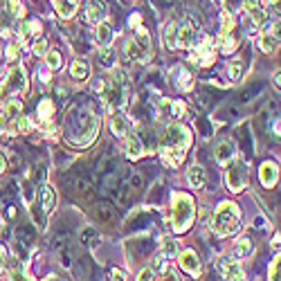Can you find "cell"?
Returning <instances> with one entry per match:
<instances>
[{
	"label": "cell",
	"mask_w": 281,
	"mask_h": 281,
	"mask_svg": "<svg viewBox=\"0 0 281 281\" xmlns=\"http://www.w3.org/2000/svg\"><path fill=\"white\" fill-rule=\"evenodd\" d=\"M38 76H41V81H50V72H47V70L45 72L41 70V72H38Z\"/></svg>",
	"instance_id": "cell-49"
},
{
	"label": "cell",
	"mask_w": 281,
	"mask_h": 281,
	"mask_svg": "<svg viewBox=\"0 0 281 281\" xmlns=\"http://www.w3.org/2000/svg\"><path fill=\"white\" fill-rule=\"evenodd\" d=\"M277 45H279V36L272 34V32H261V36H259V47H261L263 52H272Z\"/></svg>",
	"instance_id": "cell-19"
},
{
	"label": "cell",
	"mask_w": 281,
	"mask_h": 281,
	"mask_svg": "<svg viewBox=\"0 0 281 281\" xmlns=\"http://www.w3.org/2000/svg\"><path fill=\"white\" fill-rule=\"evenodd\" d=\"M247 185V169L243 162H232L227 169V187L229 191H241Z\"/></svg>",
	"instance_id": "cell-8"
},
{
	"label": "cell",
	"mask_w": 281,
	"mask_h": 281,
	"mask_svg": "<svg viewBox=\"0 0 281 281\" xmlns=\"http://www.w3.org/2000/svg\"><path fill=\"white\" fill-rule=\"evenodd\" d=\"M178 263H180V268L185 270V272H189V275H193V277L200 275V261H198V254L193 250H182L180 254H178Z\"/></svg>",
	"instance_id": "cell-10"
},
{
	"label": "cell",
	"mask_w": 281,
	"mask_h": 281,
	"mask_svg": "<svg viewBox=\"0 0 281 281\" xmlns=\"http://www.w3.org/2000/svg\"><path fill=\"white\" fill-rule=\"evenodd\" d=\"M9 25V14H0V30H5Z\"/></svg>",
	"instance_id": "cell-45"
},
{
	"label": "cell",
	"mask_w": 281,
	"mask_h": 281,
	"mask_svg": "<svg viewBox=\"0 0 281 281\" xmlns=\"http://www.w3.org/2000/svg\"><path fill=\"white\" fill-rule=\"evenodd\" d=\"M7 122H9V119H7L5 115H0V133H5L7 131Z\"/></svg>",
	"instance_id": "cell-47"
},
{
	"label": "cell",
	"mask_w": 281,
	"mask_h": 281,
	"mask_svg": "<svg viewBox=\"0 0 281 281\" xmlns=\"http://www.w3.org/2000/svg\"><path fill=\"white\" fill-rule=\"evenodd\" d=\"M111 131L115 133V137H126L129 135V122L122 115H112L111 117Z\"/></svg>",
	"instance_id": "cell-18"
},
{
	"label": "cell",
	"mask_w": 281,
	"mask_h": 281,
	"mask_svg": "<svg viewBox=\"0 0 281 281\" xmlns=\"http://www.w3.org/2000/svg\"><path fill=\"white\" fill-rule=\"evenodd\" d=\"M241 72H243V63H241V61H232V63H229V68H227V75H229V79H239L241 76Z\"/></svg>",
	"instance_id": "cell-34"
},
{
	"label": "cell",
	"mask_w": 281,
	"mask_h": 281,
	"mask_svg": "<svg viewBox=\"0 0 281 281\" xmlns=\"http://www.w3.org/2000/svg\"><path fill=\"white\" fill-rule=\"evenodd\" d=\"M18 131H20V133H30V131H32V122L27 117H18Z\"/></svg>",
	"instance_id": "cell-40"
},
{
	"label": "cell",
	"mask_w": 281,
	"mask_h": 281,
	"mask_svg": "<svg viewBox=\"0 0 281 281\" xmlns=\"http://www.w3.org/2000/svg\"><path fill=\"white\" fill-rule=\"evenodd\" d=\"M126 153H129L131 160H137L142 158V153H144V147H142V140L137 135H126Z\"/></svg>",
	"instance_id": "cell-15"
},
{
	"label": "cell",
	"mask_w": 281,
	"mask_h": 281,
	"mask_svg": "<svg viewBox=\"0 0 281 281\" xmlns=\"http://www.w3.org/2000/svg\"><path fill=\"white\" fill-rule=\"evenodd\" d=\"M126 93H129V86H124V83L112 79L104 94L106 106H108V108H122V106L126 104Z\"/></svg>",
	"instance_id": "cell-7"
},
{
	"label": "cell",
	"mask_w": 281,
	"mask_h": 281,
	"mask_svg": "<svg viewBox=\"0 0 281 281\" xmlns=\"http://www.w3.org/2000/svg\"><path fill=\"white\" fill-rule=\"evenodd\" d=\"M18 52H20V45L14 43V45L7 47V61H16L18 59Z\"/></svg>",
	"instance_id": "cell-38"
},
{
	"label": "cell",
	"mask_w": 281,
	"mask_h": 281,
	"mask_svg": "<svg viewBox=\"0 0 281 281\" xmlns=\"http://www.w3.org/2000/svg\"><path fill=\"white\" fill-rule=\"evenodd\" d=\"M214 59H216V54H214V47H211V38L209 36H203L198 41V45L193 47L191 54H189V61L198 65H211Z\"/></svg>",
	"instance_id": "cell-6"
},
{
	"label": "cell",
	"mask_w": 281,
	"mask_h": 281,
	"mask_svg": "<svg viewBox=\"0 0 281 281\" xmlns=\"http://www.w3.org/2000/svg\"><path fill=\"white\" fill-rule=\"evenodd\" d=\"M70 75L72 79H76V81H83V79H88L90 75V65L86 59H76L75 63L70 65Z\"/></svg>",
	"instance_id": "cell-17"
},
{
	"label": "cell",
	"mask_w": 281,
	"mask_h": 281,
	"mask_svg": "<svg viewBox=\"0 0 281 281\" xmlns=\"http://www.w3.org/2000/svg\"><path fill=\"white\" fill-rule=\"evenodd\" d=\"M234 47H236V41L232 38V34H225V32L218 34V50H221L223 54H232Z\"/></svg>",
	"instance_id": "cell-22"
},
{
	"label": "cell",
	"mask_w": 281,
	"mask_h": 281,
	"mask_svg": "<svg viewBox=\"0 0 281 281\" xmlns=\"http://www.w3.org/2000/svg\"><path fill=\"white\" fill-rule=\"evenodd\" d=\"M7 268V250L0 245V272Z\"/></svg>",
	"instance_id": "cell-43"
},
{
	"label": "cell",
	"mask_w": 281,
	"mask_h": 281,
	"mask_svg": "<svg viewBox=\"0 0 281 281\" xmlns=\"http://www.w3.org/2000/svg\"><path fill=\"white\" fill-rule=\"evenodd\" d=\"M86 18H88L90 23H94V25L104 23V18H106V9H104V5H101L99 0H93V2L88 5V9H86Z\"/></svg>",
	"instance_id": "cell-14"
},
{
	"label": "cell",
	"mask_w": 281,
	"mask_h": 281,
	"mask_svg": "<svg viewBox=\"0 0 281 281\" xmlns=\"http://www.w3.org/2000/svg\"><path fill=\"white\" fill-rule=\"evenodd\" d=\"M176 34H178V25L176 23H169L164 25V32H162V38H164V45L169 50H176Z\"/></svg>",
	"instance_id": "cell-21"
},
{
	"label": "cell",
	"mask_w": 281,
	"mask_h": 281,
	"mask_svg": "<svg viewBox=\"0 0 281 281\" xmlns=\"http://www.w3.org/2000/svg\"><path fill=\"white\" fill-rule=\"evenodd\" d=\"M160 281H178V277H176V272L173 270H162V277H160Z\"/></svg>",
	"instance_id": "cell-42"
},
{
	"label": "cell",
	"mask_w": 281,
	"mask_h": 281,
	"mask_svg": "<svg viewBox=\"0 0 281 281\" xmlns=\"http://www.w3.org/2000/svg\"><path fill=\"white\" fill-rule=\"evenodd\" d=\"M23 90H27V72H25V68L16 65V68L7 75V79L2 81V86H0V97L5 99L7 94L23 93Z\"/></svg>",
	"instance_id": "cell-5"
},
{
	"label": "cell",
	"mask_w": 281,
	"mask_h": 281,
	"mask_svg": "<svg viewBox=\"0 0 281 281\" xmlns=\"http://www.w3.org/2000/svg\"><path fill=\"white\" fill-rule=\"evenodd\" d=\"M218 270L225 275V281H245V272L239 263H232L229 259H223L218 263Z\"/></svg>",
	"instance_id": "cell-12"
},
{
	"label": "cell",
	"mask_w": 281,
	"mask_h": 281,
	"mask_svg": "<svg viewBox=\"0 0 281 281\" xmlns=\"http://www.w3.org/2000/svg\"><path fill=\"white\" fill-rule=\"evenodd\" d=\"M50 50H47V41L45 38H38V41L34 43V54L36 56H43V54H47Z\"/></svg>",
	"instance_id": "cell-35"
},
{
	"label": "cell",
	"mask_w": 281,
	"mask_h": 281,
	"mask_svg": "<svg viewBox=\"0 0 281 281\" xmlns=\"http://www.w3.org/2000/svg\"><path fill=\"white\" fill-rule=\"evenodd\" d=\"M250 16L257 25H263L265 20H268V14H265L263 7H254V9H250Z\"/></svg>",
	"instance_id": "cell-32"
},
{
	"label": "cell",
	"mask_w": 281,
	"mask_h": 281,
	"mask_svg": "<svg viewBox=\"0 0 281 281\" xmlns=\"http://www.w3.org/2000/svg\"><path fill=\"white\" fill-rule=\"evenodd\" d=\"M232 155H234V144L229 140H223L216 144V160L221 164H227L229 160H232Z\"/></svg>",
	"instance_id": "cell-16"
},
{
	"label": "cell",
	"mask_w": 281,
	"mask_h": 281,
	"mask_svg": "<svg viewBox=\"0 0 281 281\" xmlns=\"http://www.w3.org/2000/svg\"><path fill=\"white\" fill-rule=\"evenodd\" d=\"M221 25H223V30H221V32H225V34H232V30H234V16H232L229 12H223Z\"/></svg>",
	"instance_id": "cell-30"
},
{
	"label": "cell",
	"mask_w": 281,
	"mask_h": 281,
	"mask_svg": "<svg viewBox=\"0 0 281 281\" xmlns=\"http://www.w3.org/2000/svg\"><path fill=\"white\" fill-rule=\"evenodd\" d=\"M72 2H75V5H79V0H72Z\"/></svg>",
	"instance_id": "cell-50"
},
{
	"label": "cell",
	"mask_w": 281,
	"mask_h": 281,
	"mask_svg": "<svg viewBox=\"0 0 281 281\" xmlns=\"http://www.w3.org/2000/svg\"><path fill=\"white\" fill-rule=\"evenodd\" d=\"M193 38H196V25L185 18L180 25H178V34H176V45L178 47H191Z\"/></svg>",
	"instance_id": "cell-9"
},
{
	"label": "cell",
	"mask_w": 281,
	"mask_h": 281,
	"mask_svg": "<svg viewBox=\"0 0 281 281\" xmlns=\"http://www.w3.org/2000/svg\"><path fill=\"white\" fill-rule=\"evenodd\" d=\"M14 16H23V2L20 0H9V7H7Z\"/></svg>",
	"instance_id": "cell-36"
},
{
	"label": "cell",
	"mask_w": 281,
	"mask_h": 281,
	"mask_svg": "<svg viewBox=\"0 0 281 281\" xmlns=\"http://www.w3.org/2000/svg\"><path fill=\"white\" fill-rule=\"evenodd\" d=\"M52 115H54V106H52V101L50 99H43L41 104H38V117L43 119V122H50L52 119Z\"/></svg>",
	"instance_id": "cell-27"
},
{
	"label": "cell",
	"mask_w": 281,
	"mask_h": 281,
	"mask_svg": "<svg viewBox=\"0 0 281 281\" xmlns=\"http://www.w3.org/2000/svg\"><path fill=\"white\" fill-rule=\"evenodd\" d=\"M38 200H41V207L45 214H50L56 207V191H54L52 185H43L41 191H38Z\"/></svg>",
	"instance_id": "cell-13"
},
{
	"label": "cell",
	"mask_w": 281,
	"mask_h": 281,
	"mask_svg": "<svg viewBox=\"0 0 281 281\" xmlns=\"http://www.w3.org/2000/svg\"><path fill=\"white\" fill-rule=\"evenodd\" d=\"M211 227L218 236H232L234 232H239L241 227V209L234 205V203H221L214 214V221H211Z\"/></svg>",
	"instance_id": "cell-2"
},
{
	"label": "cell",
	"mask_w": 281,
	"mask_h": 281,
	"mask_svg": "<svg viewBox=\"0 0 281 281\" xmlns=\"http://www.w3.org/2000/svg\"><path fill=\"white\" fill-rule=\"evenodd\" d=\"M191 131L182 124H171L169 129L164 131L162 144H160V155H162L167 167H178L185 160V153L191 147Z\"/></svg>",
	"instance_id": "cell-1"
},
{
	"label": "cell",
	"mask_w": 281,
	"mask_h": 281,
	"mask_svg": "<svg viewBox=\"0 0 281 281\" xmlns=\"http://www.w3.org/2000/svg\"><path fill=\"white\" fill-rule=\"evenodd\" d=\"M155 279V270L153 268H144L140 272V277H137V281H153Z\"/></svg>",
	"instance_id": "cell-39"
},
{
	"label": "cell",
	"mask_w": 281,
	"mask_h": 281,
	"mask_svg": "<svg viewBox=\"0 0 281 281\" xmlns=\"http://www.w3.org/2000/svg\"><path fill=\"white\" fill-rule=\"evenodd\" d=\"M5 117L9 119V117H20V112H23V104L20 101H16V99H9V101H5Z\"/></svg>",
	"instance_id": "cell-28"
},
{
	"label": "cell",
	"mask_w": 281,
	"mask_h": 281,
	"mask_svg": "<svg viewBox=\"0 0 281 281\" xmlns=\"http://www.w3.org/2000/svg\"><path fill=\"white\" fill-rule=\"evenodd\" d=\"M259 178H261V185L265 189H272L279 180V167L275 162H263L261 164V171H259Z\"/></svg>",
	"instance_id": "cell-11"
},
{
	"label": "cell",
	"mask_w": 281,
	"mask_h": 281,
	"mask_svg": "<svg viewBox=\"0 0 281 281\" xmlns=\"http://www.w3.org/2000/svg\"><path fill=\"white\" fill-rule=\"evenodd\" d=\"M5 167H7V160H5V155H2V153H0V173H2V171H5Z\"/></svg>",
	"instance_id": "cell-48"
},
{
	"label": "cell",
	"mask_w": 281,
	"mask_h": 281,
	"mask_svg": "<svg viewBox=\"0 0 281 281\" xmlns=\"http://www.w3.org/2000/svg\"><path fill=\"white\" fill-rule=\"evenodd\" d=\"M191 75H189L187 70H185V68H182V70H178V88L180 90H191Z\"/></svg>",
	"instance_id": "cell-29"
},
{
	"label": "cell",
	"mask_w": 281,
	"mask_h": 281,
	"mask_svg": "<svg viewBox=\"0 0 281 281\" xmlns=\"http://www.w3.org/2000/svg\"><path fill=\"white\" fill-rule=\"evenodd\" d=\"M277 277H279V257L272 261V265H270V281H277Z\"/></svg>",
	"instance_id": "cell-41"
},
{
	"label": "cell",
	"mask_w": 281,
	"mask_h": 281,
	"mask_svg": "<svg viewBox=\"0 0 281 281\" xmlns=\"http://www.w3.org/2000/svg\"><path fill=\"white\" fill-rule=\"evenodd\" d=\"M193 214H196V205H193V198L187 193H173V211H171V227L173 232H187L193 223Z\"/></svg>",
	"instance_id": "cell-3"
},
{
	"label": "cell",
	"mask_w": 281,
	"mask_h": 281,
	"mask_svg": "<svg viewBox=\"0 0 281 281\" xmlns=\"http://www.w3.org/2000/svg\"><path fill=\"white\" fill-rule=\"evenodd\" d=\"M115 47H111V45H101L99 47V61H101V65H106V68H112L115 65Z\"/></svg>",
	"instance_id": "cell-23"
},
{
	"label": "cell",
	"mask_w": 281,
	"mask_h": 281,
	"mask_svg": "<svg viewBox=\"0 0 281 281\" xmlns=\"http://www.w3.org/2000/svg\"><path fill=\"white\" fill-rule=\"evenodd\" d=\"M236 257H247V254H252V252H254V245H252V241L247 239V236H241L239 241H236Z\"/></svg>",
	"instance_id": "cell-26"
},
{
	"label": "cell",
	"mask_w": 281,
	"mask_h": 281,
	"mask_svg": "<svg viewBox=\"0 0 281 281\" xmlns=\"http://www.w3.org/2000/svg\"><path fill=\"white\" fill-rule=\"evenodd\" d=\"M45 63L50 70H56V68H61V54L59 52H47L45 54Z\"/></svg>",
	"instance_id": "cell-33"
},
{
	"label": "cell",
	"mask_w": 281,
	"mask_h": 281,
	"mask_svg": "<svg viewBox=\"0 0 281 281\" xmlns=\"http://www.w3.org/2000/svg\"><path fill=\"white\" fill-rule=\"evenodd\" d=\"M111 279H112V281H126V279H124V272H122V270H112V272H111Z\"/></svg>",
	"instance_id": "cell-44"
},
{
	"label": "cell",
	"mask_w": 281,
	"mask_h": 281,
	"mask_svg": "<svg viewBox=\"0 0 281 281\" xmlns=\"http://www.w3.org/2000/svg\"><path fill=\"white\" fill-rule=\"evenodd\" d=\"M97 38L101 45H111L112 43V27L108 23H99L97 25Z\"/></svg>",
	"instance_id": "cell-25"
},
{
	"label": "cell",
	"mask_w": 281,
	"mask_h": 281,
	"mask_svg": "<svg viewBox=\"0 0 281 281\" xmlns=\"http://www.w3.org/2000/svg\"><path fill=\"white\" fill-rule=\"evenodd\" d=\"M223 5H225V12L234 14V12L245 9V0H223Z\"/></svg>",
	"instance_id": "cell-31"
},
{
	"label": "cell",
	"mask_w": 281,
	"mask_h": 281,
	"mask_svg": "<svg viewBox=\"0 0 281 281\" xmlns=\"http://www.w3.org/2000/svg\"><path fill=\"white\" fill-rule=\"evenodd\" d=\"M54 9L61 18H72L76 12V5L72 0H54Z\"/></svg>",
	"instance_id": "cell-20"
},
{
	"label": "cell",
	"mask_w": 281,
	"mask_h": 281,
	"mask_svg": "<svg viewBox=\"0 0 281 281\" xmlns=\"http://www.w3.org/2000/svg\"><path fill=\"white\" fill-rule=\"evenodd\" d=\"M12 281H27V279H25V275L20 272V270H14V272H12Z\"/></svg>",
	"instance_id": "cell-46"
},
{
	"label": "cell",
	"mask_w": 281,
	"mask_h": 281,
	"mask_svg": "<svg viewBox=\"0 0 281 281\" xmlns=\"http://www.w3.org/2000/svg\"><path fill=\"white\" fill-rule=\"evenodd\" d=\"M187 180L191 187H203L205 185V171L200 169V167H191L187 173Z\"/></svg>",
	"instance_id": "cell-24"
},
{
	"label": "cell",
	"mask_w": 281,
	"mask_h": 281,
	"mask_svg": "<svg viewBox=\"0 0 281 281\" xmlns=\"http://www.w3.org/2000/svg\"><path fill=\"white\" fill-rule=\"evenodd\" d=\"M171 112H173V117H182L185 115V104L182 101H171Z\"/></svg>",
	"instance_id": "cell-37"
},
{
	"label": "cell",
	"mask_w": 281,
	"mask_h": 281,
	"mask_svg": "<svg viewBox=\"0 0 281 281\" xmlns=\"http://www.w3.org/2000/svg\"><path fill=\"white\" fill-rule=\"evenodd\" d=\"M126 52H129V59H133V61L149 59V54H151V38H149L144 27H137L133 41H129V50H126Z\"/></svg>",
	"instance_id": "cell-4"
}]
</instances>
